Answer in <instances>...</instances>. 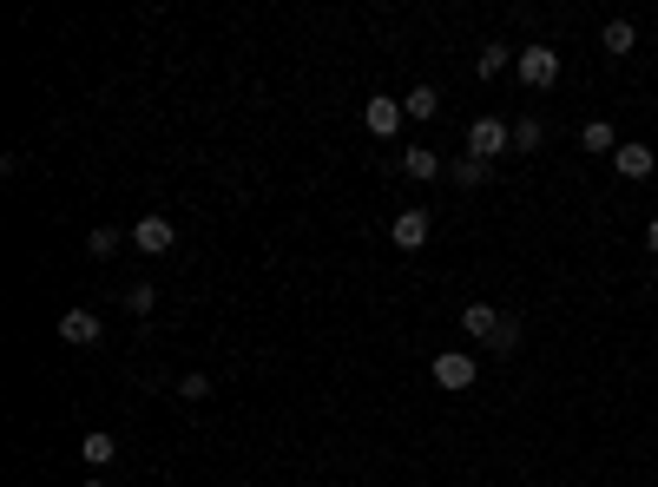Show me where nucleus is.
<instances>
[{
  "label": "nucleus",
  "instance_id": "1",
  "mask_svg": "<svg viewBox=\"0 0 658 487\" xmlns=\"http://www.w3.org/2000/svg\"><path fill=\"white\" fill-rule=\"evenodd\" d=\"M514 73H520V86L547 93V86H560V53H553V47H520Z\"/></svg>",
  "mask_w": 658,
  "mask_h": 487
},
{
  "label": "nucleus",
  "instance_id": "2",
  "mask_svg": "<svg viewBox=\"0 0 658 487\" xmlns=\"http://www.w3.org/2000/svg\"><path fill=\"white\" fill-rule=\"evenodd\" d=\"M507 145H514V126H501V119H474L468 126V158H481V165H494Z\"/></svg>",
  "mask_w": 658,
  "mask_h": 487
},
{
  "label": "nucleus",
  "instance_id": "3",
  "mask_svg": "<svg viewBox=\"0 0 658 487\" xmlns=\"http://www.w3.org/2000/svg\"><path fill=\"white\" fill-rule=\"evenodd\" d=\"M132 244H139L145 257H165V251H172V244H178V224L165 218V211H145V218L132 224Z\"/></svg>",
  "mask_w": 658,
  "mask_h": 487
},
{
  "label": "nucleus",
  "instance_id": "4",
  "mask_svg": "<svg viewBox=\"0 0 658 487\" xmlns=\"http://www.w3.org/2000/svg\"><path fill=\"white\" fill-rule=\"evenodd\" d=\"M428 231H435V218H428L422 205H408V211H395V224H389V237H395V251H422L428 244Z\"/></svg>",
  "mask_w": 658,
  "mask_h": 487
},
{
  "label": "nucleus",
  "instance_id": "5",
  "mask_svg": "<svg viewBox=\"0 0 658 487\" xmlns=\"http://www.w3.org/2000/svg\"><path fill=\"white\" fill-rule=\"evenodd\" d=\"M428 369H435V382H441V389H474V376H481V362H474V356H461V349L435 356Z\"/></svg>",
  "mask_w": 658,
  "mask_h": 487
},
{
  "label": "nucleus",
  "instance_id": "6",
  "mask_svg": "<svg viewBox=\"0 0 658 487\" xmlns=\"http://www.w3.org/2000/svg\"><path fill=\"white\" fill-rule=\"evenodd\" d=\"M402 99H369V106H362V126L376 132V139H395V132H402Z\"/></svg>",
  "mask_w": 658,
  "mask_h": 487
},
{
  "label": "nucleus",
  "instance_id": "7",
  "mask_svg": "<svg viewBox=\"0 0 658 487\" xmlns=\"http://www.w3.org/2000/svg\"><path fill=\"white\" fill-rule=\"evenodd\" d=\"M612 165H619V178H652L658 152H652V145H639V139H619V152H612Z\"/></svg>",
  "mask_w": 658,
  "mask_h": 487
},
{
  "label": "nucleus",
  "instance_id": "8",
  "mask_svg": "<svg viewBox=\"0 0 658 487\" xmlns=\"http://www.w3.org/2000/svg\"><path fill=\"white\" fill-rule=\"evenodd\" d=\"M60 336H66L73 349H86V343H99V336H106V323H99L93 310H66V316H60Z\"/></svg>",
  "mask_w": 658,
  "mask_h": 487
},
{
  "label": "nucleus",
  "instance_id": "9",
  "mask_svg": "<svg viewBox=\"0 0 658 487\" xmlns=\"http://www.w3.org/2000/svg\"><path fill=\"white\" fill-rule=\"evenodd\" d=\"M112 455H119V441H112L106 428H86V435H79V461H86V468H112Z\"/></svg>",
  "mask_w": 658,
  "mask_h": 487
},
{
  "label": "nucleus",
  "instance_id": "10",
  "mask_svg": "<svg viewBox=\"0 0 658 487\" xmlns=\"http://www.w3.org/2000/svg\"><path fill=\"white\" fill-rule=\"evenodd\" d=\"M494 323H501V310H494V303H468V310H461V330L481 336V343L494 336Z\"/></svg>",
  "mask_w": 658,
  "mask_h": 487
},
{
  "label": "nucleus",
  "instance_id": "11",
  "mask_svg": "<svg viewBox=\"0 0 658 487\" xmlns=\"http://www.w3.org/2000/svg\"><path fill=\"white\" fill-rule=\"evenodd\" d=\"M599 47H606V53H632V47H639V27H632V20H606Z\"/></svg>",
  "mask_w": 658,
  "mask_h": 487
},
{
  "label": "nucleus",
  "instance_id": "12",
  "mask_svg": "<svg viewBox=\"0 0 658 487\" xmlns=\"http://www.w3.org/2000/svg\"><path fill=\"white\" fill-rule=\"evenodd\" d=\"M402 112H408V119H435V112H441V93H435V86H408Z\"/></svg>",
  "mask_w": 658,
  "mask_h": 487
},
{
  "label": "nucleus",
  "instance_id": "13",
  "mask_svg": "<svg viewBox=\"0 0 658 487\" xmlns=\"http://www.w3.org/2000/svg\"><path fill=\"white\" fill-rule=\"evenodd\" d=\"M448 178H455L461 191H474V185H487V178H494V165H481V158H455V165H448Z\"/></svg>",
  "mask_w": 658,
  "mask_h": 487
},
{
  "label": "nucleus",
  "instance_id": "14",
  "mask_svg": "<svg viewBox=\"0 0 658 487\" xmlns=\"http://www.w3.org/2000/svg\"><path fill=\"white\" fill-rule=\"evenodd\" d=\"M580 145H586V152H619V132H612L606 119H586V126H580Z\"/></svg>",
  "mask_w": 658,
  "mask_h": 487
},
{
  "label": "nucleus",
  "instance_id": "15",
  "mask_svg": "<svg viewBox=\"0 0 658 487\" xmlns=\"http://www.w3.org/2000/svg\"><path fill=\"white\" fill-rule=\"evenodd\" d=\"M402 172H408V178H435V172H441V152H428V145H408Z\"/></svg>",
  "mask_w": 658,
  "mask_h": 487
},
{
  "label": "nucleus",
  "instance_id": "16",
  "mask_svg": "<svg viewBox=\"0 0 658 487\" xmlns=\"http://www.w3.org/2000/svg\"><path fill=\"white\" fill-rule=\"evenodd\" d=\"M507 60H520V53H507L501 40H487V47H481V60H474V66H481V79H501V73H507Z\"/></svg>",
  "mask_w": 658,
  "mask_h": 487
},
{
  "label": "nucleus",
  "instance_id": "17",
  "mask_svg": "<svg viewBox=\"0 0 658 487\" xmlns=\"http://www.w3.org/2000/svg\"><path fill=\"white\" fill-rule=\"evenodd\" d=\"M540 139H547L540 119H514V152H540Z\"/></svg>",
  "mask_w": 658,
  "mask_h": 487
},
{
  "label": "nucleus",
  "instance_id": "18",
  "mask_svg": "<svg viewBox=\"0 0 658 487\" xmlns=\"http://www.w3.org/2000/svg\"><path fill=\"white\" fill-rule=\"evenodd\" d=\"M86 251H93V257H112V251H119V231H112V224H93V237H86Z\"/></svg>",
  "mask_w": 658,
  "mask_h": 487
},
{
  "label": "nucleus",
  "instance_id": "19",
  "mask_svg": "<svg viewBox=\"0 0 658 487\" xmlns=\"http://www.w3.org/2000/svg\"><path fill=\"white\" fill-rule=\"evenodd\" d=\"M514 343H520V316H501L494 336H487V349H514Z\"/></svg>",
  "mask_w": 658,
  "mask_h": 487
},
{
  "label": "nucleus",
  "instance_id": "20",
  "mask_svg": "<svg viewBox=\"0 0 658 487\" xmlns=\"http://www.w3.org/2000/svg\"><path fill=\"white\" fill-rule=\"evenodd\" d=\"M178 395H185V402H204V395H211V376H204V369H191V376H178Z\"/></svg>",
  "mask_w": 658,
  "mask_h": 487
},
{
  "label": "nucleus",
  "instance_id": "21",
  "mask_svg": "<svg viewBox=\"0 0 658 487\" xmlns=\"http://www.w3.org/2000/svg\"><path fill=\"white\" fill-rule=\"evenodd\" d=\"M126 303H132V316H152V283H132V290H126Z\"/></svg>",
  "mask_w": 658,
  "mask_h": 487
},
{
  "label": "nucleus",
  "instance_id": "22",
  "mask_svg": "<svg viewBox=\"0 0 658 487\" xmlns=\"http://www.w3.org/2000/svg\"><path fill=\"white\" fill-rule=\"evenodd\" d=\"M79 487H112V481H106V474H86V481H79Z\"/></svg>",
  "mask_w": 658,
  "mask_h": 487
},
{
  "label": "nucleus",
  "instance_id": "23",
  "mask_svg": "<svg viewBox=\"0 0 658 487\" xmlns=\"http://www.w3.org/2000/svg\"><path fill=\"white\" fill-rule=\"evenodd\" d=\"M645 244H652V251H658V218H652V224H645Z\"/></svg>",
  "mask_w": 658,
  "mask_h": 487
}]
</instances>
